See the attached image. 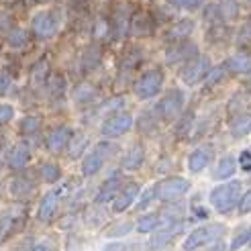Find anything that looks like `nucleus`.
Listing matches in <instances>:
<instances>
[{
	"mask_svg": "<svg viewBox=\"0 0 251 251\" xmlns=\"http://www.w3.org/2000/svg\"><path fill=\"white\" fill-rule=\"evenodd\" d=\"M12 88V76L6 70H0V96H6Z\"/></svg>",
	"mask_w": 251,
	"mask_h": 251,
	"instance_id": "obj_42",
	"label": "nucleus"
},
{
	"mask_svg": "<svg viewBox=\"0 0 251 251\" xmlns=\"http://www.w3.org/2000/svg\"><path fill=\"white\" fill-rule=\"evenodd\" d=\"M31 159V149L27 143H15L6 153V164L12 170H23Z\"/></svg>",
	"mask_w": 251,
	"mask_h": 251,
	"instance_id": "obj_14",
	"label": "nucleus"
},
{
	"mask_svg": "<svg viewBox=\"0 0 251 251\" xmlns=\"http://www.w3.org/2000/svg\"><path fill=\"white\" fill-rule=\"evenodd\" d=\"M184 92L178 90V88H174V90H170L164 98H161V102L157 104V112L161 115V119H166V121H172L176 119L182 112L184 108Z\"/></svg>",
	"mask_w": 251,
	"mask_h": 251,
	"instance_id": "obj_8",
	"label": "nucleus"
},
{
	"mask_svg": "<svg viewBox=\"0 0 251 251\" xmlns=\"http://www.w3.org/2000/svg\"><path fill=\"white\" fill-rule=\"evenodd\" d=\"M210 204L217 212L221 215H227L231 212L237 204H239V198H241V182H227V184H221L217 188H212L210 192Z\"/></svg>",
	"mask_w": 251,
	"mask_h": 251,
	"instance_id": "obj_1",
	"label": "nucleus"
},
{
	"mask_svg": "<svg viewBox=\"0 0 251 251\" xmlns=\"http://www.w3.org/2000/svg\"><path fill=\"white\" fill-rule=\"evenodd\" d=\"M161 225V221H159V212L157 215H145V217H141L139 221H137V231L139 233H153L157 227Z\"/></svg>",
	"mask_w": 251,
	"mask_h": 251,
	"instance_id": "obj_32",
	"label": "nucleus"
},
{
	"mask_svg": "<svg viewBox=\"0 0 251 251\" xmlns=\"http://www.w3.org/2000/svg\"><path fill=\"white\" fill-rule=\"evenodd\" d=\"M47 80H49V61L39 59L31 68V84L35 88H43V86H47Z\"/></svg>",
	"mask_w": 251,
	"mask_h": 251,
	"instance_id": "obj_27",
	"label": "nucleus"
},
{
	"mask_svg": "<svg viewBox=\"0 0 251 251\" xmlns=\"http://www.w3.org/2000/svg\"><path fill=\"white\" fill-rule=\"evenodd\" d=\"M225 68H227V72H231V74H249L251 72V55L245 51L235 53L225 61Z\"/></svg>",
	"mask_w": 251,
	"mask_h": 251,
	"instance_id": "obj_19",
	"label": "nucleus"
},
{
	"mask_svg": "<svg viewBox=\"0 0 251 251\" xmlns=\"http://www.w3.org/2000/svg\"><path fill=\"white\" fill-rule=\"evenodd\" d=\"M198 55V47L190 41H178V45L168 49L166 53V59L168 64H178V61H188Z\"/></svg>",
	"mask_w": 251,
	"mask_h": 251,
	"instance_id": "obj_13",
	"label": "nucleus"
},
{
	"mask_svg": "<svg viewBox=\"0 0 251 251\" xmlns=\"http://www.w3.org/2000/svg\"><path fill=\"white\" fill-rule=\"evenodd\" d=\"M182 229H184L182 221H172V223H168V225H161V227L155 229V235L151 237V239H149L147 249H149V251L161 249L166 243H170L178 233H182Z\"/></svg>",
	"mask_w": 251,
	"mask_h": 251,
	"instance_id": "obj_9",
	"label": "nucleus"
},
{
	"mask_svg": "<svg viewBox=\"0 0 251 251\" xmlns=\"http://www.w3.org/2000/svg\"><path fill=\"white\" fill-rule=\"evenodd\" d=\"M61 19L55 10H39L37 15H33L31 19V33L41 41L53 39L59 31Z\"/></svg>",
	"mask_w": 251,
	"mask_h": 251,
	"instance_id": "obj_3",
	"label": "nucleus"
},
{
	"mask_svg": "<svg viewBox=\"0 0 251 251\" xmlns=\"http://www.w3.org/2000/svg\"><path fill=\"white\" fill-rule=\"evenodd\" d=\"M161 86H164V72L159 68H153V70L143 72L141 76L137 78L133 92L139 100H149L161 92Z\"/></svg>",
	"mask_w": 251,
	"mask_h": 251,
	"instance_id": "obj_4",
	"label": "nucleus"
},
{
	"mask_svg": "<svg viewBox=\"0 0 251 251\" xmlns=\"http://www.w3.org/2000/svg\"><path fill=\"white\" fill-rule=\"evenodd\" d=\"M239 212L241 215H247V212H251V190H247L241 198H239Z\"/></svg>",
	"mask_w": 251,
	"mask_h": 251,
	"instance_id": "obj_48",
	"label": "nucleus"
},
{
	"mask_svg": "<svg viewBox=\"0 0 251 251\" xmlns=\"http://www.w3.org/2000/svg\"><path fill=\"white\" fill-rule=\"evenodd\" d=\"M143 159H145V151H143V147H131V151L123 157V170H127V172H133L137 168H141L143 164Z\"/></svg>",
	"mask_w": 251,
	"mask_h": 251,
	"instance_id": "obj_29",
	"label": "nucleus"
},
{
	"mask_svg": "<svg viewBox=\"0 0 251 251\" xmlns=\"http://www.w3.org/2000/svg\"><path fill=\"white\" fill-rule=\"evenodd\" d=\"M4 41L10 49H23L29 45V33L23 27H19V25H15V27H10L8 33L4 35Z\"/></svg>",
	"mask_w": 251,
	"mask_h": 251,
	"instance_id": "obj_22",
	"label": "nucleus"
},
{
	"mask_svg": "<svg viewBox=\"0 0 251 251\" xmlns=\"http://www.w3.org/2000/svg\"><path fill=\"white\" fill-rule=\"evenodd\" d=\"M170 4H174L176 8H182V10H196L202 6L204 0H168Z\"/></svg>",
	"mask_w": 251,
	"mask_h": 251,
	"instance_id": "obj_39",
	"label": "nucleus"
},
{
	"mask_svg": "<svg viewBox=\"0 0 251 251\" xmlns=\"http://www.w3.org/2000/svg\"><path fill=\"white\" fill-rule=\"evenodd\" d=\"M192 31H194V23H192L190 19H188V21L184 19V21H180V23H176L174 27H170L166 39H168V41H186L188 37H190Z\"/></svg>",
	"mask_w": 251,
	"mask_h": 251,
	"instance_id": "obj_24",
	"label": "nucleus"
},
{
	"mask_svg": "<svg viewBox=\"0 0 251 251\" xmlns=\"http://www.w3.org/2000/svg\"><path fill=\"white\" fill-rule=\"evenodd\" d=\"M210 161H212V149L210 147H196L190 153V157H188V170L192 174H198L204 168H208Z\"/></svg>",
	"mask_w": 251,
	"mask_h": 251,
	"instance_id": "obj_15",
	"label": "nucleus"
},
{
	"mask_svg": "<svg viewBox=\"0 0 251 251\" xmlns=\"http://www.w3.org/2000/svg\"><path fill=\"white\" fill-rule=\"evenodd\" d=\"M72 135H74V131L70 129V127H66V125H61V127H57V129H53L51 133L47 135V149L51 153H61L64 149L68 147V143H70V139H72Z\"/></svg>",
	"mask_w": 251,
	"mask_h": 251,
	"instance_id": "obj_12",
	"label": "nucleus"
},
{
	"mask_svg": "<svg viewBox=\"0 0 251 251\" xmlns=\"http://www.w3.org/2000/svg\"><path fill=\"white\" fill-rule=\"evenodd\" d=\"M121 178H108L102 186H100V192L96 194V204H102V202H110L112 198H117V194L121 192Z\"/></svg>",
	"mask_w": 251,
	"mask_h": 251,
	"instance_id": "obj_23",
	"label": "nucleus"
},
{
	"mask_svg": "<svg viewBox=\"0 0 251 251\" xmlns=\"http://www.w3.org/2000/svg\"><path fill=\"white\" fill-rule=\"evenodd\" d=\"M31 4H43V2H49V0H29Z\"/></svg>",
	"mask_w": 251,
	"mask_h": 251,
	"instance_id": "obj_51",
	"label": "nucleus"
},
{
	"mask_svg": "<svg viewBox=\"0 0 251 251\" xmlns=\"http://www.w3.org/2000/svg\"><path fill=\"white\" fill-rule=\"evenodd\" d=\"M47 88H49V94H51L53 98H59V96H64L66 92V80L61 78V76H49L47 80Z\"/></svg>",
	"mask_w": 251,
	"mask_h": 251,
	"instance_id": "obj_34",
	"label": "nucleus"
},
{
	"mask_svg": "<svg viewBox=\"0 0 251 251\" xmlns=\"http://www.w3.org/2000/svg\"><path fill=\"white\" fill-rule=\"evenodd\" d=\"M33 251H55V245L51 241H39L33 247Z\"/></svg>",
	"mask_w": 251,
	"mask_h": 251,
	"instance_id": "obj_50",
	"label": "nucleus"
},
{
	"mask_svg": "<svg viewBox=\"0 0 251 251\" xmlns=\"http://www.w3.org/2000/svg\"><path fill=\"white\" fill-rule=\"evenodd\" d=\"M10 27H15V19L8 10H0V35H6Z\"/></svg>",
	"mask_w": 251,
	"mask_h": 251,
	"instance_id": "obj_41",
	"label": "nucleus"
},
{
	"mask_svg": "<svg viewBox=\"0 0 251 251\" xmlns=\"http://www.w3.org/2000/svg\"><path fill=\"white\" fill-rule=\"evenodd\" d=\"M237 166H239V164H237V159L233 155H225V157L219 159L215 172H212V178H215V180H229V178H233V176H235Z\"/></svg>",
	"mask_w": 251,
	"mask_h": 251,
	"instance_id": "obj_20",
	"label": "nucleus"
},
{
	"mask_svg": "<svg viewBox=\"0 0 251 251\" xmlns=\"http://www.w3.org/2000/svg\"><path fill=\"white\" fill-rule=\"evenodd\" d=\"M208 70H210V59L206 55H196L186 61V66L180 72V78L186 86H196L198 82L206 78Z\"/></svg>",
	"mask_w": 251,
	"mask_h": 251,
	"instance_id": "obj_5",
	"label": "nucleus"
},
{
	"mask_svg": "<svg viewBox=\"0 0 251 251\" xmlns=\"http://www.w3.org/2000/svg\"><path fill=\"white\" fill-rule=\"evenodd\" d=\"M131 229H133V225L131 223H117V225H112V227L104 233L108 239H119V237H127V233H131Z\"/></svg>",
	"mask_w": 251,
	"mask_h": 251,
	"instance_id": "obj_38",
	"label": "nucleus"
},
{
	"mask_svg": "<svg viewBox=\"0 0 251 251\" xmlns=\"http://www.w3.org/2000/svg\"><path fill=\"white\" fill-rule=\"evenodd\" d=\"M96 94H98V90L88 82H82V84H78L76 88H74V100H76L78 104H90L96 98Z\"/></svg>",
	"mask_w": 251,
	"mask_h": 251,
	"instance_id": "obj_28",
	"label": "nucleus"
},
{
	"mask_svg": "<svg viewBox=\"0 0 251 251\" xmlns=\"http://www.w3.org/2000/svg\"><path fill=\"white\" fill-rule=\"evenodd\" d=\"M4 2H10V0H4Z\"/></svg>",
	"mask_w": 251,
	"mask_h": 251,
	"instance_id": "obj_52",
	"label": "nucleus"
},
{
	"mask_svg": "<svg viewBox=\"0 0 251 251\" xmlns=\"http://www.w3.org/2000/svg\"><path fill=\"white\" fill-rule=\"evenodd\" d=\"M110 33V23L104 21L102 17L96 19V25H94V35L98 37V39H102V37H106Z\"/></svg>",
	"mask_w": 251,
	"mask_h": 251,
	"instance_id": "obj_43",
	"label": "nucleus"
},
{
	"mask_svg": "<svg viewBox=\"0 0 251 251\" xmlns=\"http://www.w3.org/2000/svg\"><path fill=\"white\" fill-rule=\"evenodd\" d=\"M33 192H35V184L29 178H25V176H17L10 182V194L15 198H29Z\"/></svg>",
	"mask_w": 251,
	"mask_h": 251,
	"instance_id": "obj_25",
	"label": "nucleus"
},
{
	"mask_svg": "<svg viewBox=\"0 0 251 251\" xmlns=\"http://www.w3.org/2000/svg\"><path fill=\"white\" fill-rule=\"evenodd\" d=\"M129 31H133L135 35H149V31H151V19H149L147 15H143V12H139V15H133Z\"/></svg>",
	"mask_w": 251,
	"mask_h": 251,
	"instance_id": "obj_30",
	"label": "nucleus"
},
{
	"mask_svg": "<svg viewBox=\"0 0 251 251\" xmlns=\"http://www.w3.org/2000/svg\"><path fill=\"white\" fill-rule=\"evenodd\" d=\"M104 157H106V151L102 153V147H100V145L94 149V151H90L84 157V161H82V174L86 176V178L96 176L100 172V168H102V164H104Z\"/></svg>",
	"mask_w": 251,
	"mask_h": 251,
	"instance_id": "obj_16",
	"label": "nucleus"
},
{
	"mask_svg": "<svg viewBox=\"0 0 251 251\" xmlns=\"http://www.w3.org/2000/svg\"><path fill=\"white\" fill-rule=\"evenodd\" d=\"M225 231H227V227H225V225H219V223L198 227L186 237L184 251H194V249H200V247H206L210 243H217V241H221Z\"/></svg>",
	"mask_w": 251,
	"mask_h": 251,
	"instance_id": "obj_2",
	"label": "nucleus"
},
{
	"mask_svg": "<svg viewBox=\"0 0 251 251\" xmlns=\"http://www.w3.org/2000/svg\"><path fill=\"white\" fill-rule=\"evenodd\" d=\"M98 64H100V49L98 47H88L86 51H84V55H82V66H84V70L86 72H92L94 68H98Z\"/></svg>",
	"mask_w": 251,
	"mask_h": 251,
	"instance_id": "obj_33",
	"label": "nucleus"
},
{
	"mask_svg": "<svg viewBox=\"0 0 251 251\" xmlns=\"http://www.w3.org/2000/svg\"><path fill=\"white\" fill-rule=\"evenodd\" d=\"M188 190H190V182L186 178H180V176H172V178L157 184V198L161 202H176Z\"/></svg>",
	"mask_w": 251,
	"mask_h": 251,
	"instance_id": "obj_6",
	"label": "nucleus"
},
{
	"mask_svg": "<svg viewBox=\"0 0 251 251\" xmlns=\"http://www.w3.org/2000/svg\"><path fill=\"white\" fill-rule=\"evenodd\" d=\"M125 104V100H123V96L119 98H110V100H106V102L100 106V112H110V110H117V108H121Z\"/></svg>",
	"mask_w": 251,
	"mask_h": 251,
	"instance_id": "obj_47",
	"label": "nucleus"
},
{
	"mask_svg": "<svg viewBox=\"0 0 251 251\" xmlns=\"http://www.w3.org/2000/svg\"><path fill=\"white\" fill-rule=\"evenodd\" d=\"M39 172H41V178H43L47 184H55V182L61 178V170H59V166H55V164H43Z\"/></svg>",
	"mask_w": 251,
	"mask_h": 251,
	"instance_id": "obj_35",
	"label": "nucleus"
},
{
	"mask_svg": "<svg viewBox=\"0 0 251 251\" xmlns=\"http://www.w3.org/2000/svg\"><path fill=\"white\" fill-rule=\"evenodd\" d=\"M157 198V184L155 186H151V188H147V190H145V194H143V198L139 200V202H137V208H147L149 204H151L153 202V200Z\"/></svg>",
	"mask_w": 251,
	"mask_h": 251,
	"instance_id": "obj_40",
	"label": "nucleus"
},
{
	"mask_svg": "<svg viewBox=\"0 0 251 251\" xmlns=\"http://www.w3.org/2000/svg\"><path fill=\"white\" fill-rule=\"evenodd\" d=\"M208 8L217 12V17H215L217 23L219 21H229V19L239 15V2H237V0H221L219 4H212Z\"/></svg>",
	"mask_w": 251,
	"mask_h": 251,
	"instance_id": "obj_21",
	"label": "nucleus"
},
{
	"mask_svg": "<svg viewBox=\"0 0 251 251\" xmlns=\"http://www.w3.org/2000/svg\"><path fill=\"white\" fill-rule=\"evenodd\" d=\"M59 198H61V190L47 192L41 198L39 208H37V221H39V223H49V221H51L55 217L57 208H59Z\"/></svg>",
	"mask_w": 251,
	"mask_h": 251,
	"instance_id": "obj_10",
	"label": "nucleus"
},
{
	"mask_svg": "<svg viewBox=\"0 0 251 251\" xmlns=\"http://www.w3.org/2000/svg\"><path fill=\"white\" fill-rule=\"evenodd\" d=\"M25 225V217L19 215L17 210H8L0 217V243H4L8 237L15 235Z\"/></svg>",
	"mask_w": 251,
	"mask_h": 251,
	"instance_id": "obj_11",
	"label": "nucleus"
},
{
	"mask_svg": "<svg viewBox=\"0 0 251 251\" xmlns=\"http://www.w3.org/2000/svg\"><path fill=\"white\" fill-rule=\"evenodd\" d=\"M86 145H88L86 135H82V133H74V135H72V139H70V143H68V153H70V157H72V159L80 157V155L84 153Z\"/></svg>",
	"mask_w": 251,
	"mask_h": 251,
	"instance_id": "obj_31",
	"label": "nucleus"
},
{
	"mask_svg": "<svg viewBox=\"0 0 251 251\" xmlns=\"http://www.w3.org/2000/svg\"><path fill=\"white\" fill-rule=\"evenodd\" d=\"M251 133V112H241L231 121V135L235 139H241V137Z\"/></svg>",
	"mask_w": 251,
	"mask_h": 251,
	"instance_id": "obj_26",
	"label": "nucleus"
},
{
	"mask_svg": "<svg viewBox=\"0 0 251 251\" xmlns=\"http://www.w3.org/2000/svg\"><path fill=\"white\" fill-rule=\"evenodd\" d=\"M12 117H15V108L10 104H0V127H4L6 123H10Z\"/></svg>",
	"mask_w": 251,
	"mask_h": 251,
	"instance_id": "obj_46",
	"label": "nucleus"
},
{
	"mask_svg": "<svg viewBox=\"0 0 251 251\" xmlns=\"http://www.w3.org/2000/svg\"><path fill=\"white\" fill-rule=\"evenodd\" d=\"M251 241V229H247V231H243V233H239L233 239V243H231V251H237L239 247H243L245 243H249Z\"/></svg>",
	"mask_w": 251,
	"mask_h": 251,
	"instance_id": "obj_45",
	"label": "nucleus"
},
{
	"mask_svg": "<svg viewBox=\"0 0 251 251\" xmlns=\"http://www.w3.org/2000/svg\"><path fill=\"white\" fill-rule=\"evenodd\" d=\"M131 29V17H129V10L125 4L117 6V12L112 17V23H110V33H115V37H125L127 31Z\"/></svg>",
	"mask_w": 251,
	"mask_h": 251,
	"instance_id": "obj_17",
	"label": "nucleus"
},
{
	"mask_svg": "<svg viewBox=\"0 0 251 251\" xmlns=\"http://www.w3.org/2000/svg\"><path fill=\"white\" fill-rule=\"evenodd\" d=\"M225 74H227V68H225V64L219 66V68H210L208 74H206V78H204L206 88H212L215 84H219V82L225 78Z\"/></svg>",
	"mask_w": 251,
	"mask_h": 251,
	"instance_id": "obj_37",
	"label": "nucleus"
},
{
	"mask_svg": "<svg viewBox=\"0 0 251 251\" xmlns=\"http://www.w3.org/2000/svg\"><path fill=\"white\" fill-rule=\"evenodd\" d=\"M133 129V115L129 112H115L108 119H104L102 127H100V133L104 137H121L125 133H129Z\"/></svg>",
	"mask_w": 251,
	"mask_h": 251,
	"instance_id": "obj_7",
	"label": "nucleus"
},
{
	"mask_svg": "<svg viewBox=\"0 0 251 251\" xmlns=\"http://www.w3.org/2000/svg\"><path fill=\"white\" fill-rule=\"evenodd\" d=\"M239 164H241V168H243L245 172H249V174H251V153H249V151H243V153H241Z\"/></svg>",
	"mask_w": 251,
	"mask_h": 251,
	"instance_id": "obj_49",
	"label": "nucleus"
},
{
	"mask_svg": "<svg viewBox=\"0 0 251 251\" xmlns=\"http://www.w3.org/2000/svg\"><path fill=\"white\" fill-rule=\"evenodd\" d=\"M41 129V119L39 117H35V115H29V117H25L21 121V131L25 135H31V133H37Z\"/></svg>",
	"mask_w": 251,
	"mask_h": 251,
	"instance_id": "obj_36",
	"label": "nucleus"
},
{
	"mask_svg": "<svg viewBox=\"0 0 251 251\" xmlns=\"http://www.w3.org/2000/svg\"><path fill=\"white\" fill-rule=\"evenodd\" d=\"M104 251H139V243H110L104 247Z\"/></svg>",
	"mask_w": 251,
	"mask_h": 251,
	"instance_id": "obj_44",
	"label": "nucleus"
},
{
	"mask_svg": "<svg viewBox=\"0 0 251 251\" xmlns=\"http://www.w3.org/2000/svg\"><path fill=\"white\" fill-rule=\"evenodd\" d=\"M137 194H139V186H137V184H129L125 190H121L117 194L115 204H112V210H115V212H125L137 200Z\"/></svg>",
	"mask_w": 251,
	"mask_h": 251,
	"instance_id": "obj_18",
	"label": "nucleus"
}]
</instances>
